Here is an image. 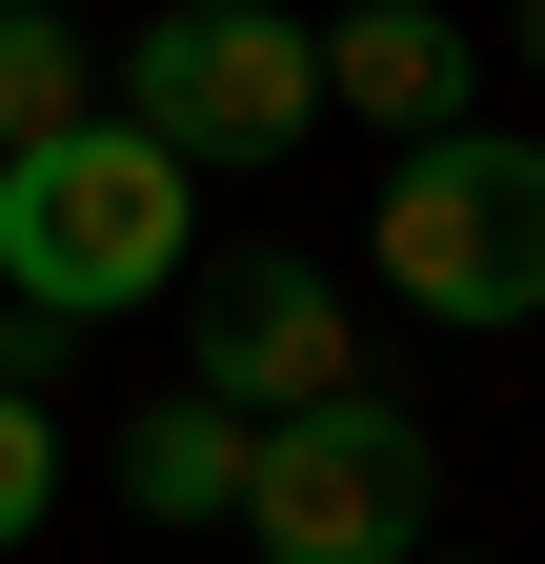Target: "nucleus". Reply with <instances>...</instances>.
<instances>
[{"label":"nucleus","mask_w":545,"mask_h":564,"mask_svg":"<svg viewBox=\"0 0 545 564\" xmlns=\"http://www.w3.org/2000/svg\"><path fill=\"white\" fill-rule=\"evenodd\" d=\"M0 303L61 323V343L182 303V162L142 121H61L41 162H0Z\"/></svg>","instance_id":"nucleus-1"},{"label":"nucleus","mask_w":545,"mask_h":564,"mask_svg":"<svg viewBox=\"0 0 545 564\" xmlns=\"http://www.w3.org/2000/svg\"><path fill=\"white\" fill-rule=\"evenodd\" d=\"M384 282L425 323H545V141L525 121H445V141H404V182H384Z\"/></svg>","instance_id":"nucleus-2"},{"label":"nucleus","mask_w":545,"mask_h":564,"mask_svg":"<svg viewBox=\"0 0 545 564\" xmlns=\"http://www.w3.org/2000/svg\"><path fill=\"white\" fill-rule=\"evenodd\" d=\"M121 121L162 141V162H284V141L323 121V21H284V0H182V21L121 41Z\"/></svg>","instance_id":"nucleus-3"},{"label":"nucleus","mask_w":545,"mask_h":564,"mask_svg":"<svg viewBox=\"0 0 545 564\" xmlns=\"http://www.w3.org/2000/svg\"><path fill=\"white\" fill-rule=\"evenodd\" d=\"M425 423H404L384 383L344 403H303V423H263V464H243V544L263 564H425Z\"/></svg>","instance_id":"nucleus-4"},{"label":"nucleus","mask_w":545,"mask_h":564,"mask_svg":"<svg viewBox=\"0 0 545 564\" xmlns=\"http://www.w3.org/2000/svg\"><path fill=\"white\" fill-rule=\"evenodd\" d=\"M202 403H243V423H303V403H344L364 383V323H344V282H323L303 242H223L202 262Z\"/></svg>","instance_id":"nucleus-5"},{"label":"nucleus","mask_w":545,"mask_h":564,"mask_svg":"<svg viewBox=\"0 0 545 564\" xmlns=\"http://www.w3.org/2000/svg\"><path fill=\"white\" fill-rule=\"evenodd\" d=\"M323 101L384 121V141H445L464 121V21L445 0H344V21H323Z\"/></svg>","instance_id":"nucleus-6"},{"label":"nucleus","mask_w":545,"mask_h":564,"mask_svg":"<svg viewBox=\"0 0 545 564\" xmlns=\"http://www.w3.org/2000/svg\"><path fill=\"white\" fill-rule=\"evenodd\" d=\"M243 464H263V423L202 403V383L121 423V505H142V524H243Z\"/></svg>","instance_id":"nucleus-7"},{"label":"nucleus","mask_w":545,"mask_h":564,"mask_svg":"<svg viewBox=\"0 0 545 564\" xmlns=\"http://www.w3.org/2000/svg\"><path fill=\"white\" fill-rule=\"evenodd\" d=\"M61 121H101V61L61 41V0H0V162H41Z\"/></svg>","instance_id":"nucleus-8"},{"label":"nucleus","mask_w":545,"mask_h":564,"mask_svg":"<svg viewBox=\"0 0 545 564\" xmlns=\"http://www.w3.org/2000/svg\"><path fill=\"white\" fill-rule=\"evenodd\" d=\"M41 505H61V403H41V383H0V564L41 544Z\"/></svg>","instance_id":"nucleus-9"},{"label":"nucleus","mask_w":545,"mask_h":564,"mask_svg":"<svg viewBox=\"0 0 545 564\" xmlns=\"http://www.w3.org/2000/svg\"><path fill=\"white\" fill-rule=\"evenodd\" d=\"M505 41H525V61H545V0H525V21H505Z\"/></svg>","instance_id":"nucleus-10"}]
</instances>
